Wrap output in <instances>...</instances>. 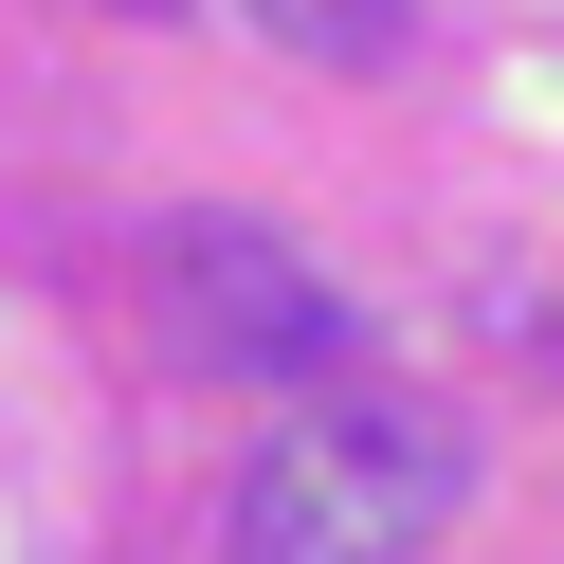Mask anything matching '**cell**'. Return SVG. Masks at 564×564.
Wrapping results in <instances>:
<instances>
[{"label": "cell", "instance_id": "cell-4", "mask_svg": "<svg viewBox=\"0 0 564 564\" xmlns=\"http://www.w3.org/2000/svg\"><path fill=\"white\" fill-rule=\"evenodd\" d=\"M128 19H164V0H128Z\"/></svg>", "mask_w": 564, "mask_h": 564}, {"label": "cell", "instance_id": "cell-1", "mask_svg": "<svg viewBox=\"0 0 564 564\" xmlns=\"http://www.w3.org/2000/svg\"><path fill=\"white\" fill-rule=\"evenodd\" d=\"M455 510H474V437H455V419L328 401V419H292V437H256L219 546L237 564H419Z\"/></svg>", "mask_w": 564, "mask_h": 564}, {"label": "cell", "instance_id": "cell-3", "mask_svg": "<svg viewBox=\"0 0 564 564\" xmlns=\"http://www.w3.org/2000/svg\"><path fill=\"white\" fill-rule=\"evenodd\" d=\"M256 37H292V55H328V74H382L401 55V0H237Z\"/></svg>", "mask_w": 564, "mask_h": 564}, {"label": "cell", "instance_id": "cell-2", "mask_svg": "<svg viewBox=\"0 0 564 564\" xmlns=\"http://www.w3.org/2000/svg\"><path fill=\"white\" fill-rule=\"evenodd\" d=\"M164 310L237 382H346L365 365V292L328 256H292L273 219H164Z\"/></svg>", "mask_w": 564, "mask_h": 564}]
</instances>
